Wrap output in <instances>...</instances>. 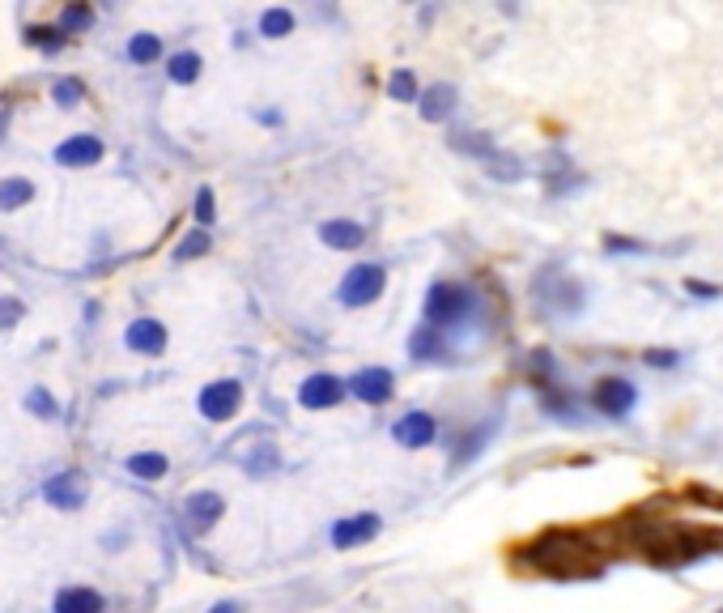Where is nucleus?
Listing matches in <instances>:
<instances>
[{
  "mask_svg": "<svg viewBox=\"0 0 723 613\" xmlns=\"http://www.w3.org/2000/svg\"><path fill=\"white\" fill-rule=\"evenodd\" d=\"M22 316H26L22 298H0V333H5V328H14Z\"/></svg>",
  "mask_w": 723,
  "mask_h": 613,
  "instance_id": "36",
  "label": "nucleus"
},
{
  "mask_svg": "<svg viewBox=\"0 0 723 613\" xmlns=\"http://www.w3.org/2000/svg\"><path fill=\"white\" fill-rule=\"evenodd\" d=\"M391 439L409 452H421V447H430L439 439V422L426 414V409H409L404 418L391 422Z\"/></svg>",
  "mask_w": 723,
  "mask_h": 613,
  "instance_id": "8",
  "label": "nucleus"
},
{
  "mask_svg": "<svg viewBox=\"0 0 723 613\" xmlns=\"http://www.w3.org/2000/svg\"><path fill=\"white\" fill-rule=\"evenodd\" d=\"M56 613H102V597L94 588H64L56 592Z\"/></svg>",
  "mask_w": 723,
  "mask_h": 613,
  "instance_id": "18",
  "label": "nucleus"
},
{
  "mask_svg": "<svg viewBox=\"0 0 723 613\" xmlns=\"http://www.w3.org/2000/svg\"><path fill=\"white\" fill-rule=\"evenodd\" d=\"M124 345L132 349V354H149V358H158L162 349H167V328L158 320H132L128 324V333H124Z\"/></svg>",
  "mask_w": 723,
  "mask_h": 613,
  "instance_id": "14",
  "label": "nucleus"
},
{
  "mask_svg": "<svg viewBox=\"0 0 723 613\" xmlns=\"http://www.w3.org/2000/svg\"><path fill=\"white\" fill-rule=\"evenodd\" d=\"M557 371V358L549 354V349H532V375L545 379V375H554Z\"/></svg>",
  "mask_w": 723,
  "mask_h": 613,
  "instance_id": "37",
  "label": "nucleus"
},
{
  "mask_svg": "<svg viewBox=\"0 0 723 613\" xmlns=\"http://www.w3.org/2000/svg\"><path fill=\"white\" fill-rule=\"evenodd\" d=\"M26 39L34 43V47H47V52H52V47H60V30H47V26H34V30H26Z\"/></svg>",
  "mask_w": 723,
  "mask_h": 613,
  "instance_id": "39",
  "label": "nucleus"
},
{
  "mask_svg": "<svg viewBox=\"0 0 723 613\" xmlns=\"http://www.w3.org/2000/svg\"><path fill=\"white\" fill-rule=\"evenodd\" d=\"M486 439H489V431H468V434H464V439H459V447L451 452V469H464L468 460L481 456V447H486Z\"/></svg>",
  "mask_w": 723,
  "mask_h": 613,
  "instance_id": "28",
  "label": "nucleus"
},
{
  "mask_svg": "<svg viewBox=\"0 0 723 613\" xmlns=\"http://www.w3.org/2000/svg\"><path fill=\"white\" fill-rule=\"evenodd\" d=\"M524 558H528L536 571L545 575H557V579H592V575H600V558H596V545L587 541V537H579V532H566V529H554L545 532V537H536V541L524 550Z\"/></svg>",
  "mask_w": 723,
  "mask_h": 613,
  "instance_id": "1",
  "label": "nucleus"
},
{
  "mask_svg": "<svg viewBox=\"0 0 723 613\" xmlns=\"http://www.w3.org/2000/svg\"><path fill=\"white\" fill-rule=\"evenodd\" d=\"M642 363L660 366V371H677V366H681V354H677V349H647V354H642Z\"/></svg>",
  "mask_w": 723,
  "mask_h": 613,
  "instance_id": "33",
  "label": "nucleus"
},
{
  "mask_svg": "<svg viewBox=\"0 0 723 613\" xmlns=\"http://www.w3.org/2000/svg\"><path fill=\"white\" fill-rule=\"evenodd\" d=\"M477 311H481V303H477V290L473 286H464V281H434L430 290H426V306H421V316L430 324V328H439V333H456V328H464V324L477 320Z\"/></svg>",
  "mask_w": 723,
  "mask_h": 613,
  "instance_id": "2",
  "label": "nucleus"
},
{
  "mask_svg": "<svg viewBox=\"0 0 723 613\" xmlns=\"http://www.w3.org/2000/svg\"><path fill=\"white\" fill-rule=\"evenodd\" d=\"M349 392H353L362 404H388L391 392H396V379H391L388 366H362L358 375L349 379Z\"/></svg>",
  "mask_w": 723,
  "mask_h": 613,
  "instance_id": "10",
  "label": "nucleus"
},
{
  "mask_svg": "<svg viewBox=\"0 0 723 613\" xmlns=\"http://www.w3.org/2000/svg\"><path fill=\"white\" fill-rule=\"evenodd\" d=\"M213 238L205 235V230H192V235H183V243L175 248V260H196V256H205L209 251Z\"/></svg>",
  "mask_w": 723,
  "mask_h": 613,
  "instance_id": "31",
  "label": "nucleus"
},
{
  "mask_svg": "<svg viewBox=\"0 0 723 613\" xmlns=\"http://www.w3.org/2000/svg\"><path fill=\"white\" fill-rule=\"evenodd\" d=\"M43 499L56 502L60 511H77V507L90 499V482H85L82 473H60L43 486Z\"/></svg>",
  "mask_w": 723,
  "mask_h": 613,
  "instance_id": "12",
  "label": "nucleus"
},
{
  "mask_svg": "<svg viewBox=\"0 0 723 613\" xmlns=\"http://www.w3.org/2000/svg\"><path fill=\"white\" fill-rule=\"evenodd\" d=\"M26 409L34 414V418H56V414H60L56 401H52V392H43V388H34L26 396Z\"/></svg>",
  "mask_w": 723,
  "mask_h": 613,
  "instance_id": "32",
  "label": "nucleus"
},
{
  "mask_svg": "<svg viewBox=\"0 0 723 613\" xmlns=\"http://www.w3.org/2000/svg\"><path fill=\"white\" fill-rule=\"evenodd\" d=\"M583 183H587L583 170H549L545 192H549V196H566V192H574V188H583Z\"/></svg>",
  "mask_w": 723,
  "mask_h": 613,
  "instance_id": "29",
  "label": "nucleus"
},
{
  "mask_svg": "<svg viewBox=\"0 0 723 613\" xmlns=\"http://www.w3.org/2000/svg\"><path fill=\"white\" fill-rule=\"evenodd\" d=\"M388 94L396 98V102H418V98H421L418 73H413V69H396L388 77Z\"/></svg>",
  "mask_w": 723,
  "mask_h": 613,
  "instance_id": "24",
  "label": "nucleus"
},
{
  "mask_svg": "<svg viewBox=\"0 0 723 613\" xmlns=\"http://www.w3.org/2000/svg\"><path fill=\"white\" fill-rule=\"evenodd\" d=\"M200 69H205V60L196 56V52H179V56H170V82L175 85H192L196 77H200Z\"/></svg>",
  "mask_w": 723,
  "mask_h": 613,
  "instance_id": "25",
  "label": "nucleus"
},
{
  "mask_svg": "<svg viewBox=\"0 0 723 613\" xmlns=\"http://www.w3.org/2000/svg\"><path fill=\"white\" fill-rule=\"evenodd\" d=\"M52 94H56L60 107H77V102H82V82H72V77H64V82L52 85Z\"/></svg>",
  "mask_w": 723,
  "mask_h": 613,
  "instance_id": "34",
  "label": "nucleus"
},
{
  "mask_svg": "<svg viewBox=\"0 0 723 613\" xmlns=\"http://www.w3.org/2000/svg\"><path fill=\"white\" fill-rule=\"evenodd\" d=\"M170 469V460L162 452H137V456H128V473L140 477V482H162Z\"/></svg>",
  "mask_w": 723,
  "mask_h": 613,
  "instance_id": "20",
  "label": "nucleus"
},
{
  "mask_svg": "<svg viewBox=\"0 0 723 613\" xmlns=\"http://www.w3.org/2000/svg\"><path fill=\"white\" fill-rule=\"evenodd\" d=\"M685 290L694 294V298H707V303L710 298H723L719 286H707V281H694V277H685Z\"/></svg>",
  "mask_w": 723,
  "mask_h": 613,
  "instance_id": "40",
  "label": "nucleus"
},
{
  "mask_svg": "<svg viewBox=\"0 0 723 613\" xmlns=\"http://www.w3.org/2000/svg\"><path fill=\"white\" fill-rule=\"evenodd\" d=\"M320 243L333 251H358L366 243V230L358 222H345V218H333V222L320 226Z\"/></svg>",
  "mask_w": 723,
  "mask_h": 613,
  "instance_id": "16",
  "label": "nucleus"
},
{
  "mask_svg": "<svg viewBox=\"0 0 723 613\" xmlns=\"http://www.w3.org/2000/svg\"><path fill=\"white\" fill-rule=\"evenodd\" d=\"M447 145L456 153H468V158H481V162H489L494 153H498V145L489 141V132H451L447 137Z\"/></svg>",
  "mask_w": 723,
  "mask_h": 613,
  "instance_id": "19",
  "label": "nucleus"
},
{
  "mask_svg": "<svg viewBox=\"0 0 723 613\" xmlns=\"http://www.w3.org/2000/svg\"><path fill=\"white\" fill-rule=\"evenodd\" d=\"M94 14H90V5H69L64 17H60V30H77V26H90Z\"/></svg>",
  "mask_w": 723,
  "mask_h": 613,
  "instance_id": "35",
  "label": "nucleus"
},
{
  "mask_svg": "<svg viewBox=\"0 0 723 613\" xmlns=\"http://www.w3.org/2000/svg\"><path fill=\"white\" fill-rule=\"evenodd\" d=\"M383 532V520L379 511H358V516H345L333 524V545L336 550H358V545H371Z\"/></svg>",
  "mask_w": 723,
  "mask_h": 613,
  "instance_id": "9",
  "label": "nucleus"
},
{
  "mask_svg": "<svg viewBox=\"0 0 723 613\" xmlns=\"http://www.w3.org/2000/svg\"><path fill=\"white\" fill-rule=\"evenodd\" d=\"M456 98H459L456 85H447V82L426 85L421 98H418L421 120H426V124H443V120H451V115H456Z\"/></svg>",
  "mask_w": 723,
  "mask_h": 613,
  "instance_id": "13",
  "label": "nucleus"
},
{
  "mask_svg": "<svg viewBox=\"0 0 723 613\" xmlns=\"http://www.w3.org/2000/svg\"><path fill=\"white\" fill-rule=\"evenodd\" d=\"M388 290V268L383 265H353L336 286V298L345 306H371Z\"/></svg>",
  "mask_w": 723,
  "mask_h": 613,
  "instance_id": "5",
  "label": "nucleus"
},
{
  "mask_svg": "<svg viewBox=\"0 0 723 613\" xmlns=\"http://www.w3.org/2000/svg\"><path fill=\"white\" fill-rule=\"evenodd\" d=\"M604 251L609 256H647L651 243H639V238H630V235H604Z\"/></svg>",
  "mask_w": 723,
  "mask_h": 613,
  "instance_id": "30",
  "label": "nucleus"
},
{
  "mask_svg": "<svg viewBox=\"0 0 723 613\" xmlns=\"http://www.w3.org/2000/svg\"><path fill=\"white\" fill-rule=\"evenodd\" d=\"M719 613H723V609H719Z\"/></svg>",
  "mask_w": 723,
  "mask_h": 613,
  "instance_id": "42",
  "label": "nucleus"
},
{
  "mask_svg": "<svg viewBox=\"0 0 723 613\" xmlns=\"http://www.w3.org/2000/svg\"><path fill=\"white\" fill-rule=\"evenodd\" d=\"M222 511H226V499L217 490H196V494L183 499V516H188L192 532H209L213 524L222 520Z\"/></svg>",
  "mask_w": 723,
  "mask_h": 613,
  "instance_id": "11",
  "label": "nucleus"
},
{
  "mask_svg": "<svg viewBox=\"0 0 723 613\" xmlns=\"http://www.w3.org/2000/svg\"><path fill=\"white\" fill-rule=\"evenodd\" d=\"M209 613H243V600H217Z\"/></svg>",
  "mask_w": 723,
  "mask_h": 613,
  "instance_id": "41",
  "label": "nucleus"
},
{
  "mask_svg": "<svg viewBox=\"0 0 723 613\" xmlns=\"http://www.w3.org/2000/svg\"><path fill=\"white\" fill-rule=\"evenodd\" d=\"M260 34H265V39H285V34H294V14L290 9H265V14H260Z\"/></svg>",
  "mask_w": 723,
  "mask_h": 613,
  "instance_id": "27",
  "label": "nucleus"
},
{
  "mask_svg": "<svg viewBox=\"0 0 723 613\" xmlns=\"http://www.w3.org/2000/svg\"><path fill=\"white\" fill-rule=\"evenodd\" d=\"M532 298H536L545 311H554V316H579L587 306V290L557 265H545L541 273L532 277Z\"/></svg>",
  "mask_w": 723,
  "mask_h": 613,
  "instance_id": "3",
  "label": "nucleus"
},
{
  "mask_svg": "<svg viewBox=\"0 0 723 613\" xmlns=\"http://www.w3.org/2000/svg\"><path fill=\"white\" fill-rule=\"evenodd\" d=\"M341 401H345V379L333 375V371H315L298 388V404L303 409H336Z\"/></svg>",
  "mask_w": 723,
  "mask_h": 613,
  "instance_id": "7",
  "label": "nucleus"
},
{
  "mask_svg": "<svg viewBox=\"0 0 723 613\" xmlns=\"http://www.w3.org/2000/svg\"><path fill=\"white\" fill-rule=\"evenodd\" d=\"M213 218H217L213 192H209V188H200V192H196V222H213Z\"/></svg>",
  "mask_w": 723,
  "mask_h": 613,
  "instance_id": "38",
  "label": "nucleus"
},
{
  "mask_svg": "<svg viewBox=\"0 0 723 613\" xmlns=\"http://www.w3.org/2000/svg\"><path fill=\"white\" fill-rule=\"evenodd\" d=\"M158 56H162V39L158 34H132L128 39V60L132 64H153Z\"/></svg>",
  "mask_w": 723,
  "mask_h": 613,
  "instance_id": "26",
  "label": "nucleus"
},
{
  "mask_svg": "<svg viewBox=\"0 0 723 613\" xmlns=\"http://www.w3.org/2000/svg\"><path fill=\"white\" fill-rule=\"evenodd\" d=\"M243 409V384L238 379H213L209 388L200 392V414L209 422H230Z\"/></svg>",
  "mask_w": 723,
  "mask_h": 613,
  "instance_id": "6",
  "label": "nucleus"
},
{
  "mask_svg": "<svg viewBox=\"0 0 723 613\" xmlns=\"http://www.w3.org/2000/svg\"><path fill=\"white\" fill-rule=\"evenodd\" d=\"M98 158H102V141L90 137V132H77V137H69L64 145H56L60 167H90Z\"/></svg>",
  "mask_w": 723,
  "mask_h": 613,
  "instance_id": "15",
  "label": "nucleus"
},
{
  "mask_svg": "<svg viewBox=\"0 0 723 613\" xmlns=\"http://www.w3.org/2000/svg\"><path fill=\"white\" fill-rule=\"evenodd\" d=\"M30 196H34V183L22 180V175H14V180H0V213L22 209Z\"/></svg>",
  "mask_w": 723,
  "mask_h": 613,
  "instance_id": "21",
  "label": "nucleus"
},
{
  "mask_svg": "<svg viewBox=\"0 0 723 613\" xmlns=\"http://www.w3.org/2000/svg\"><path fill=\"white\" fill-rule=\"evenodd\" d=\"M281 464V452H277V443H260L251 456H243V469H247L251 477H268L273 469Z\"/></svg>",
  "mask_w": 723,
  "mask_h": 613,
  "instance_id": "23",
  "label": "nucleus"
},
{
  "mask_svg": "<svg viewBox=\"0 0 723 613\" xmlns=\"http://www.w3.org/2000/svg\"><path fill=\"white\" fill-rule=\"evenodd\" d=\"M447 354V336L430 324H421L418 333L409 336V358H418V363H434V358H443Z\"/></svg>",
  "mask_w": 723,
  "mask_h": 613,
  "instance_id": "17",
  "label": "nucleus"
},
{
  "mask_svg": "<svg viewBox=\"0 0 723 613\" xmlns=\"http://www.w3.org/2000/svg\"><path fill=\"white\" fill-rule=\"evenodd\" d=\"M486 170H489V180H498V183H515V180H524L528 170H524V158H515V153H494L486 162Z\"/></svg>",
  "mask_w": 723,
  "mask_h": 613,
  "instance_id": "22",
  "label": "nucleus"
},
{
  "mask_svg": "<svg viewBox=\"0 0 723 613\" xmlns=\"http://www.w3.org/2000/svg\"><path fill=\"white\" fill-rule=\"evenodd\" d=\"M592 409H596L600 418H630L634 414V404H639V388L630 384L626 375H600L596 384H592Z\"/></svg>",
  "mask_w": 723,
  "mask_h": 613,
  "instance_id": "4",
  "label": "nucleus"
}]
</instances>
